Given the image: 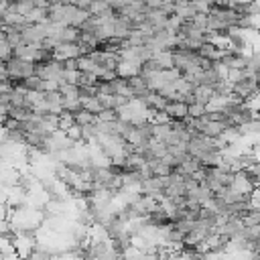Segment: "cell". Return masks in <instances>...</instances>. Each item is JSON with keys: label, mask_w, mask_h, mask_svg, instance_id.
Returning <instances> with one entry per match:
<instances>
[{"label": "cell", "mask_w": 260, "mask_h": 260, "mask_svg": "<svg viewBox=\"0 0 260 260\" xmlns=\"http://www.w3.org/2000/svg\"><path fill=\"white\" fill-rule=\"evenodd\" d=\"M225 37H228L230 49L240 51V53H252L250 49H254V43L248 37V30L246 28H242V26H230L225 30Z\"/></svg>", "instance_id": "1"}, {"label": "cell", "mask_w": 260, "mask_h": 260, "mask_svg": "<svg viewBox=\"0 0 260 260\" xmlns=\"http://www.w3.org/2000/svg\"><path fill=\"white\" fill-rule=\"evenodd\" d=\"M260 89V79H258V75L256 73H252V71H246L244 73V77L242 79H238L236 83H234V87H232V93L236 95V98H240V100H248L254 91H258Z\"/></svg>", "instance_id": "2"}, {"label": "cell", "mask_w": 260, "mask_h": 260, "mask_svg": "<svg viewBox=\"0 0 260 260\" xmlns=\"http://www.w3.org/2000/svg\"><path fill=\"white\" fill-rule=\"evenodd\" d=\"M35 61H26V59H18V57H10L6 61V69H8V77L10 81L14 79H26L30 75H35Z\"/></svg>", "instance_id": "3"}, {"label": "cell", "mask_w": 260, "mask_h": 260, "mask_svg": "<svg viewBox=\"0 0 260 260\" xmlns=\"http://www.w3.org/2000/svg\"><path fill=\"white\" fill-rule=\"evenodd\" d=\"M142 193L144 195H150L154 199H162L165 197V177L160 175H150L142 181Z\"/></svg>", "instance_id": "4"}, {"label": "cell", "mask_w": 260, "mask_h": 260, "mask_svg": "<svg viewBox=\"0 0 260 260\" xmlns=\"http://www.w3.org/2000/svg\"><path fill=\"white\" fill-rule=\"evenodd\" d=\"M230 187L236 189V191H240V193H244V195H250L256 185H254V181H252V177L248 175L246 169H238L234 173V179H232V185Z\"/></svg>", "instance_id": "5"}, {"label": "cell", "mask_w": 260, "mask_h": 260, "mask_svg": "<svg viewBox=\"0 0 260 260\" xmlns=\"http://www.w3.org/2000/svg\"><path fill=\"white\" fill-rule=\"evenodd\" d=\"M79 55H81V51H79V45L77 43H57L53 47V57L55 59H61V61L75 59Z\"/></svg>", "instance_id": "6"}, {"label": "cell", "mask_w": 260, "mask_h": 260, "mask_svg": "<svg viewBox=\"0 0 260 260\" xmlns=\"http://www.w3.org/2000/svg\"><path fill=\"white\" fill-rule=\"evenodd\" d=\"M140 67L142 63L140 61H134V59H120L118 67H116V73L120 77H132V75H138L140 73Z\"/></svg>", "instance_id": "7"}, {"label": "cell", "mask_w": 260, "mask_h": 260, "mask_svg": "<svg viewBox=\"0 0 260 260\" xmlns=\"http://www.w3.org/2000/svg\"><path fill=\"white\" fill-rule=\"evenodd\" d=\"M165 114H167L171 120L185 118V116L189 114V104H187V102H181V100H177V102H167Z\"/></svg>", "instance_id": "8"}, {"label": "cell", "mask_w": 260, "mask_h": 260, "mask_svg": "<svg viewBox=\"0 0 260 260\" xmlns=\"http://www.w3.org/2000/svg\"><path fill=\"white\" fill-rule=\"evenodd\" d=\"M199 169H201V160L197 156H193V154H187V156L181 158V162L177 165L175 171L181 173V175H195Z\"/></svg>", "instance_id": "9"}, {"label": "cell", "mask_w": 260, "mask_h": 260, "mask_svg": "<svg viewBox=\"0 0 260 260\" xmlns=\"http://www.w3.org/2000/svg\"><path fill=\"white\" fill-rule=\"evenodd\" d=\"M128 83H130V87H132V93H134V98H142V95H146L148 91H150V87H148V83H146V79L138 73V75H132V77H128Z\"/></svg>", "instance_id": "10"}, {"label": "cell", "mask_w": 260, "mask_h": 260, "mask_svg": "<svg viewBox=\"0 0 260 260\" xmlns=\"http://www.w3.org/2000/svg\"><path fill=\"white\" fill-rule=\"evenodd\" d=\"M213 95H215L213 87H211V85H205V83H197L195 89H193V98H195V102L205 104V106L213 100Z\"/></svg>", "instance_id": "11"}, {"label": "cell", "mask_w": 260, "mask_h": 260, "mask_svg": "<svg viewBox=\"0 0 260 260\" xmlns=\"http://www.w3.org/2000/svg\"><path fill=\"white\" fill-rule=\"evenodd\" d=\"M71 116H73V124H79V126H85V124H91V122L98 120V114H93L85 108H79V110L71 112Z\"/></svg>", "instance_id": "12"}, {"label": "cell", "mask_w": 260, "mask_h": 260, "mask_svg": "<svg viewBox=\"0 0 260 260\" xmlns=\"http://www.w3.org/2000/svg\"><path fill=\"white\" fill-rule=\"evenodd\" d=\"M148 167H150V171H152V175H160V177H165V175H171L175 169L171 167V165H167L160 156H154V158H150L148 160Z\"/></svg>", "instance_id": "13"}, {"label": "cell", "mask_w": 260, "mask_h": 260, "mask_svg": "<svg viewBox=\"0 0 260 260\" xmlns=\"http://www.w3.org/2000/svg\"><path fill=\"white\" fill-rule=\"evenodd\" d=\"M59 91L63 98H69V100H79V83H61L59 85Z\"/></svg>", "instance_id": "14"}, {"label": "cell", "mask_w": 260, "mask_h": 260, "mask_svg": "<svg viewBox=\"0 0 260 260\" xmlns=\"http://www.w3.org/2000/svg\"><path fill=\"white\" fill-rule=\"evenodd\" d=\"M81 108H85V110L98 114V112L102 110V104H100L98 95H91V98H87V100H81Z\"/></svg>", "instance_id": "15"}, {"label": "cell", "mask_w": 260, "mask_h": 260, "mask_svg": "<svg viewBox=\"0 0 260 260\" xmlns=\"http://www.w3.org/2000/svg\"><path fill=\"white\" fill-rule=\"evenodd\" d=\"M77 79H79V69H63V73H61V83H77Z\"/></svg>", "instance_id": "16"}, {"label": "cell", "mask_w": 260, "mask_h": 260, "mask_svg": "<svg viewBox=\"0 0 260 260\" xmlns=\"http://www.w3.org/2000/svg\"><path fill=\"white\" fill-rule=\"evenodd\" d=\"M207 112V106L205 104H199V102H193V104H189V116H193V118H199V116H203Z\"/></svg>", "instance_id": "17"}, {"label": "cell", "mask_w": 260, "mask_h": 260, "mask_svg": "<svg viewBox=\"0 0 260 260\" xmlns=\"http://www.w3.org/2000/svg\"><path fill=\"white\" fill-rule=\"evenodd\" d=\"M10 57H12V47L6 41V37H4V39H0V59L2 61H8Z\"/></svg>", "instance_id": "18"}, {"label": "cell", "mask_w": 260, "mask_h": 260, "mask_svg": "<svg viewBox=\"0 0 260 260\" xmlns=\"http://www.w3.org/2000/svg\"><path fill=\"white\" fill-rule=\"evenodd\" d=\"M67 134H69L75 142H83V140H81V126H79V124H71V126L67 128Z\"/></svg>", "instance_id": "19"}, {"label": "cell", "mask_w": 260, "mask_h": 260, "mask_svg": "<svg viewBox=\"0 0 260 260\" xmlns=\"http://www.w3.org/2000/svg\"><path fill=\"white\" fill-rule=\"evenodd\" d=\"M0 81H10L8 69H6V61H0Z\"/></svg>", "instance_id": "20"}, {"label": "cell", "mask_w": 260, "mask_h": 260, "mask_svg": "<svg viewBox=\"0 0 260 260\" xmlns=\"http://www.w3.org/2000/svg\"><path fill=\"white\" fill-rule=\"evenodd\" d=\"M0 30H6V22H4V16H0Z\"/></svg>", "instance_id": "21"}, {"label": "cell", "mask_w": 260, "mask_h": 260, "mask_svg": "<svg viewBox=\"0 0 260 260\" xmlns=\"http://www.w3.org/2000/svg\"><path fill=\"white\" fill-rule=\"evenodd\" d=\"M205 2H209V4H213V2H217V0H205Z\"/></svg>", "instance_id": "22"}]
</instances>
